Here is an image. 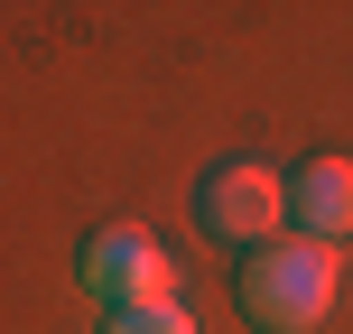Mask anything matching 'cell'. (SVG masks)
Returning a JSON list of instances; mask_svg holds the SVG:
<instances>
[{
	"instance_id": "1",
	"label": "cell",
	"mask_w": 353,
	"mask_h": 334,
	"mask_svg": "<svg viewBox=\"0 0 353 334\" xmlns=\"http://www.w3.org/2000/svg\"><path fill=\"white\" fill-rule=\"evenodd\" d=\"M335 306V251L325 242H270L242 260V316L261 334H307Z\"/></svg>"
},
{
	"instance_id": "2",
	"label": "cell",
	"mask_w": 353,
	"mask_h": 334,
	"mask_svg": "<svg viewBox=\"0 0 353 334\" xmlns=\"http://www.w3.org/2000/svg\"><path fill=\"white\" fill-rule=\"evenodd\" d=\"M84 288L112 306V316H130V306H168L176 298V269H168V251L149 242L140 223H112V232L84 242Z\"/></svg>"
},
{
	"instance_id": "3",
	"label": "cell",
	"mask_w": 353,
	"mask_h": 334,
	"mask_svg": "<svg viewBox=\"0 0 353 334\" xmlns=\"http://www.w3.org/2000/svg\"><path fill=\"white\" fill-rule=\"evenodd\" d=\"M195 213H205L214 242H270V232L288 223V186L261 158H223L205 176V195H195Z\"/></svg>"
},
{
	"instance_id": "4",
	"label": "cell",
	"mask_w": 353,
	"mask_h": 334,
	"mask_svg": "<svg viewBox=\"0 0 353 334\" xmlns=\"http://www.w3.org/2000/svg\"><path fill=\"white\" fill-rule=\"evenodd\" d=\"M288 213H298V242H325L335 251L344 232H353V158H316L288 186Z\"/></svg>"
},
{
	"instance_id": "5",
	"label": "cell",
	"mask_w": 353,
	"mask_h": 334,
	"mask_svg": "<svg viewBox=\"0 0 353 334\" xmlns=\"http://www.w3.org/2000/svg\"><path fill=\"white\" fill-rule=\"evenodd\" d=\"M103 334H195V316L168 298V306H130V316H112Z\"/></svg>"
}]
</instances>
